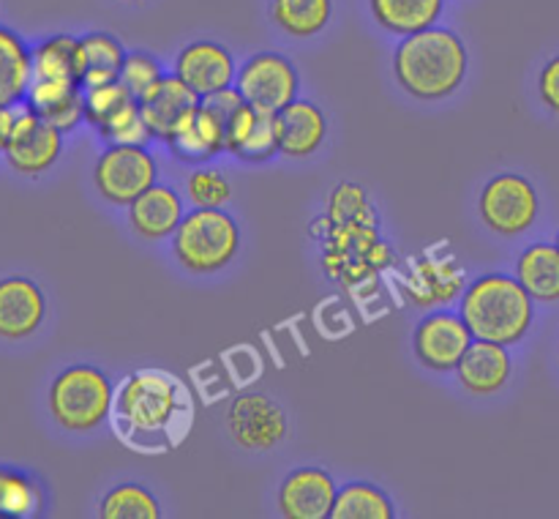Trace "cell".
<instances>
[{"label":"cell","instance_id":"obj_11","mask_svg":"<svg viewBox=\"0 0 559 519\" xmlns=\"http://www.w3.org/2000/svg\"><path fill=\"white\" fill-rule=\"evenodd\" d=\"M60 151H63V131L47 123L31 107L20 109L9 145H5V158L11 167L27 175H38L58 162Z\"/></svg>","mask_w":559,"mask_h":519},{"label":"cell","instance_id":"obj_1","mask_svg":"<svg viewBox=\"0 0 559 519\" xmlns=\"http://www.w3.org/2000/svg\"><path fill=\"white\" fill-rule=\"evenodd\" d=\"M393 71L399 85L415 98H445L467 74V49L456 33L431 25L404 36L396 47Z\"/></svg>","mask_w":559,"mask_h":519},{"label":"cell","instance_id":"obj_12","mask_svg":"<svg viewBox=\"0 0 559 519\" xmlns=\"http://www.w3.org/2000/svg\"><path fill=\"white\" fill-rule=\"evenodd\" d=\"M473 331L462 315L453 311H435L426 317L415 331V355L420 364L435 371L456 369L462 355L473 344Z\"/></svg>","mask_w":559,"mask_h":519},{"label":"cell","instance_id":"obj_4","mask_svg":"<svg viewBox=\"0 0 559 519\" xmlns=\"http://www.w3.org/2000/svg\"><path fill=\"white\" fill-rule=\"evenodd\" d=\"M374 224L377 222H366V219L331 224L328 219V233L322 238L325 244L322 266H325L328 276L342 284H355L393 266L396 255L391 246L377 238Z\"/></svg>","mask_w":559,"mask_h":519},{"label":"cell","instance_id":"obj_24","mask_svg":"<svg viewBox=\"0 0 559 519\" xmlns=\"http://www.w3.org/2000/svg\"><path fill=\"white\" fill-rule=\"evenodd\" d=\"M516 276L535 300H559V246H527L519 257Z\"/></svg>","mask_w":559,"mask_h":519},{"label":"cell","instance_id":"obj_35","mask_svg":"<svg viewBox=\"0 0 559 519\" xmlns=\"http://www.w3.org/2000/svg\"><path fill=\"white\" fill-rule=\"evenodd\" d=\"M167 142L180 162L200 164V162H207L211 156H216L213 145L205 140V134L200 131V126H197V113L189 115V118H186L183 123L173 131V137H169Z\"/></svg>","mask_w":559,"mask_h":519},{"label":"cell","instance_id":"obj_32","mask_svg":"<svg viewBox=\"0 0 559 519\" xmlns=\"http://www.w3.org/2000/svg\"><path fill=\"white\" fill-rule=\"evenodd\" d=\"M328 219L331 224L355 222V219H366V222H377L374 208H371L369 197H366L364 186L358 184H338L331 194V205H328Z\"/></svg>","mask_w":559,"mask_h":519},{"label":"cell","instance_id":"obj_18","mask_svg":"<svg viewBox=\"0 0 559 519\" xmlns=\"http://www.w3.org/2000/svg\"><path fill=\"white\" fill-rule=\"evenodd\" d=\"M27 107L55 129L69 131L85 118V93L76 80H33Z\"/></svg>","mask_w":559,"mask_h":519},{"label":"cell","instance_id":"obj_29","mask_svg":"<svg viewBox=\"0 0 559 519\" xmlns=\"http://www.w3.org/2000/svg\"><path fill=\"white\" fill-rule=\"evenodd\" d=\"M41 508V492L36 481L16 470L0 468V517H33Z\"/></svg>","mask_w":559,"mask_h":519},{"label":"cell","instance_id":"obj_5","mask_svg":"<svg viewBox=\"0 0 559 519\" xmlns=\"http://www.w3.org/2000/svg\"><path fill=\"white\" fill-rule=\"evenodd\" d=\"M49 410L66 429L85 432L107 421L112 410V382L96 366H71L49 388Z\"/></svg>","mask_w":559,"mask_h":519},{"label":"cell","instance_id":"obj_30","mask_svg":"<svg viewBox=\"0 0 559 519\" xmlns=\"http://www.w3.org/2000/svg\"><path fill=\"white\" fill-rule=\"evenodd\" d=\"M158 514L156 497L136 484L115 486L102 503L104 519H158Z\"/></svg>","mask_w":559,"mask_h":519},{"label":"cell","instance_id":"obj_28","mask_svg":"<svg viewBox=\"0 0 559 519\" xmlns=\"http://www.w3.org/2000/svg\"><path fill=\"white\" fill-rule=\"evenodd\" d=\"M273 20L293 36H314L331 20V0H273Z\"/></svg>","mask_w":559,"mask_h":519},{"label":"cell","instance_id":"obj_15","mask_svg":"<svg viewBox=\"0 0 559 519\" xmlns=\"http://www.w3.org/2000/svg\"><path fill=\"white\" fill-rule=\"evenodd\" d=\"M175 74L186 82L200 96L229 87L235 76V60L222 44L216 42H194L183 47L175 63Z\"/></svg>","mask_w":559,"mask_h":519},{"label":"cell","instance_id":"obj_8","mask_svg":"<svg viewBox=\"0 0 559 519\" xmlns=\"http://www.w3.org/2000/svg\"><path fill=\"white\" fill-rule=\"evenodd\" d=\"M480 216L495 233L519 235L538 219V194L522 175H497L480 191Z\"/></svg>","mask_w":559,"mask_h":519},{"label":"cell","instance_id":"obj_31","mask_svg":"<svg viewBox=\"0 0 559 519\" xmlns=\"http://www.w3.org/2000/svg\"><path fill=\"white\" fill-rule=\"evenodd\" d=\"M131 102H136V96L120 80L107 82V85L85 87V118L102 129L120 109L129 107Z\"/></svg>","mask_w":559,"mask_h":519},{"label":"cell","instance_id":"obj_2","mask_svg":"<svg viewBox=\"0 0 559 519\" xmlns=\"http://www.w3.org/2000/svg\"><path fill=\"white\" fill-rule=\"evenodd\" d=\"M475 339L513 344L533 326V295L519 279L489 273L464 290L462 311Z\"/></svg>","mask_w":559,"mask_h":519},{"label":"cell","instance_id":"obj_6","mask_svg":"<svg viewBox=\"0 0 559 519\" xmlns=\"http://www.w3.org/2000/svg\"><path fill=\"white\" fill-rule=\"evenodd\" d=\"M178 382L164 371H136L123 382L118 413L134 432H162L178 413Z\"/></svg>","mask_w":559,"mask_h":519},{"label":"cell","instance_id":"obj_34","mask_svg":"<svg viewBox=\"0 0 559 519\" xmlns=\"http://www.w3.org/2000/svg\"><path fill=\"white\" fill-rule=\"evenodd\" d=\"M189 197L197 208H222L233 197V186L218 169H197L189 178Z\"/></svg>","mask_w":559,"mask_h":519},{"label":"cell","instance_id":"obj_22","mask_svg":"<svg viewBox=\"0 0 559 519\" xmlns=\"http://www.w3.org/2000/svg\"><path fill=\"white\" fill-rule=\"evenodd\" d=\"M126 63V49L109 33H91L80 38V82L82 87L107 85L120 80Z\"/></svg>","mask_w":559,"mask_h":519},{"label":"cell","instance_id":"obj_20","mask_svg":"<svg viewBox=\"0 0 559 519\" xmlns=\"http://www.w3.org/2000/svg\"><path fill=\"white\" fill-rule=\"evenodd\" d=\"M129 219L131 227L147 240L167 238L178 229V224L183 222V202L175 194L169 186H156L142 191L134 202L129 205Z\"/></svg>","mask_w":559,"mask_h":519},{"label":"cell","instance_id":"obj_23","mask_svg":"<svg viewBox=\"0 0 559 519\" xmlns=\"http://www.w3.org/2000/svg\"><path fill=\"white\" fill-rule=\"evenodd\" d=\"M33 80V55L16 33L0 27V107H14Z\"/></svg>","mask_w":559,"mask_h":519},{"label":"cell","instance_id":"obj_14","mask_svg":"<svg viewBox=\"0 0 559 519\" xmlns=\"http://www.w3.org/2000/svg\"><path fill=\"white\" fill-rule=\"evenodd\" d=\"M336 484L320 468H300L284 479L278 508L287 519H325L336 503Z\"/></svg>","mask_w":559,"mask_h":519},{"label":"cell","instance_id":"obj_21","mask_svg":"<svg viewBox=\"0 0 559 519\" xmlns=\"http://www.w3.org/2000/svg\"><path fill=\"white\" fill-rule=\"evenodd\" d=\"M464 290V271L456 260L445 257H424L415 262V268L407 276V295L418 306L448 304Z\"/></svg>","mask_w":559,"mask_h":519},{"label":"cell","instance_id":"obj_38","mask_svg":"<svg viewBox=\"0 0 559 519\" xmlns=\"http://www.w3.org/2000/svg\"><path fill=\"white\" fill-rule=\"evenodd\" d=\"M257 113H260V109L249 102H243L238 109H235L233 118H229L227 123V134H224V148H227V151L238 153L240 148L246 145V140H249L251 131H254Z\"/></svg>","mask_w":559,"mask_h":519},{"label":"cell","instance_id":"obj_41","mask_svg":"<svg viewBox=\"0 0 559 519\" xmlns=\"http://www.w3.org/2000/svg\"><path fill=\"white\" fill-rule=\"evenodd\" d=\"M557 246H559V235H557Z\"/></svg>","mask_w":559,"mask_h":519},{"label":"cell","instance_id":"obj_7","mask_svg":"<svg viewBox=\"0 0 559 519\" xmlns=\"http://www.w3.org/2000/svg\"><path fill=\"white\" fill-rule=\"evenodd\" d=\"M156 184V158L142 145H112L96 164V186L115 205H131Z\"/></svg>","mask_w":559,"mask_h":519},{"label":"cell","instance_id":"obj_3","mask_svg":"<svg viewBox=\"0 0 559 519\" xmlns=\"http://www.w3.org/2000/svg\"><path fill=\"white\" fill-rule=\"evenodd\" d=\"M175 257L191 273H213L238 257L240 229L222 208H197L175 229Z\"/></svg>","mask_w":559,"mask_h":519},{"label":"cell","instance_id":"obj_33","mask_svg":"<svg viewBox=\"0 0 559 519\" xmlns=\"http://www.w3.org/2000/svg\"><path fill=\"white\" fill-rule=\"evenodd\" d=\"M102 134L112 145H145L151 140V131L140 113V102H131L129 107L120 109L109 123L102 126Z\"/></svg>","mask_w":559,"mask_h":519},{"label":"cell","instance_id":"obj_37","mask_svg":"<svg viewBox=\"0 0 559 519\" xmlns=\"http://www.w3.org/2000/svg\"><path fill=\"white\" fill-rule=\"evenodd\" d=\"M162 76H164L162 66H158L156 58H151V55H145V52L126 55L123 71H120V82H123V85L129 87L136 98H140L147 87L156 85Z\"/></svg>","mask_w":559,"mask_h":519},{"label":"cell","instance_id":"obj_13","mask_svg":"<svg viewBox=\"0 0 559 519\" xmlns=\"http://www.w3.org/2000/svg\"><path fill=\"white\" fill-rule=\"evenodd\" d=\"M140 113L145 118L147 131L156 140H169L173 131L183 123L189 115H194L200 109L202 96L191 91L178 74L162 76L156 85L147 87L140 98Z\"/></svg>","mask_w":559,"mask_h":519},{"label":"cell","instance_id":"obj_26","mask_svg":"<svg viewBox=\"0 0 559 519\" xmlns=\"http://www.w3.org/2000/svg\"><path fill=\"white\" fill-rule=\"evenodd\" d=\"M33 80L80 82V38L52 36L38 44L33 49Z\"/></svg>","mask_w":559,"mask_h":519},{"label":"cell","instance_id":"obj_17","mask_svg":"<svg viewBox=\"0 0 559 519\" xmlns=\"http://www.w3.org/2000/svg\"><path fill=\"white\" fill-rule=\"evenodd\" d=\"M44 295L31 279H3L0 282V337L22 339L31 337L44 320Z\"/></svg>","mask_w":559,"mask_h":519},{"label":"cell","instance_id":"obj_25","mask_svg":"<svg viewBox=\"0 0 559 519\" xmlns=\"http://www.w3.org/2000/svg\"><path fill=\"white\" fill-rule=\"evenodd\" d=\"M371 14L385 31L409 36L440 20L442 0H371Z\"/></svg>","mask_w":559,"mask_h":519},{"label":"cell","instance_id":"obj_9","mask_svg":"<svg viewBox=\"0 0 559 519\" xmlns=\"http://www.w3.org/2000/svg\"><path fill=\"white\" fill-rule=\"evenodd\" d=\"M238 91L257 109L278 113L298 98V71L284 55L260 52L238 71Z\"/></svg>","mask_w":559,"mask_h":519},{"label":"cell","instance_id":"obj_40","mask_svg":"<svg viewBox=\"0 0 559 519\" xmlns=\"http://www.w3.org/2000/svg\"><path fill=\"white\" fill-rule=\"evenodd\" d=\"M16 109L11 107H0V151H5V145H9V137H11V129H14L16 123Z\"/></svg>","mask_w":559,"mask_h":519},{"label":"cell","instance_id":"obj_19","mask_svg":"<svg viewBox=\"0 0 559 519\" xmlns=\"http://www.w3.org/2000/svg\"><path fill=\"white\" fill-rule=\"evenodd\" d=\"M459 380L467 391L486 397V393H497L511 377V355L506 353V344L486 342V339H475L462 355L456 366Z\"/></svg>","mask_w":559,"mask_h":519},{"label":"cell","instance_id":"obj_39","mask_svg":"<svg viewBox=\"0 0 559 519\" xmlns=\"http://www.w3.org/2000/svg\"><path fill=\"white\" fill-rule=\"evenodd\" d=\"M540 98L546 102V107L559 113V58L549 60L546 69L540 71Z\"/></svg>","mask_w":559,"mask_h":519},{"label":"cell","instance_id":"obj_27","mask_svg":"<svg viewBox=\"0 0 559 519\" xmlns=\"http://www.w3.org/2000/svg\"><path fill=\"white\" fill-rule=\"evenodd\" d=\"M331 519H393V503L374 484H349L338 489Z\"/></svg>","mask_w":559,"mask_h":519},{"label":"cell","instance_id":"obj_10","mask_svg":"<svg viewBox=\"0 0 559 519\" xmlns=\"http://www.w3.org/2000/svg\"><path fill=\"white\" fill-rule=\"evenodd\" d=\"M229 435L238 446L267 451L287 437V415L265 393H246L229 404Z\"/></svg>","mask_w":559,"mask_h":519},{"label":"cell","instance_id":"obj_36","mask_svg":"<svg viewBox=\"0 0 559 519\" xmlns=\"http://www.w3.org/2000/svg\"><path fill=\"white\" fill-rule=\"evenodd\" d=\"M273 153H278L276 113H271V109H260V113H257L254 131H251L246 145L238 151V156L246 158V162H265V158H271Z\"/></svg>","mask_w":559,"mask_h":519},{"label":"cell","instance_id":"obj_16","mask_svg":"<svg viewBox=\"0 0 559 519\" xmlns=\"http://www.w3.org/2000/svg\"><path fill=\"white\" fill-rule=\"evenodd\" d=\"M328 134V120L317 104L311 102H289L287 107L276 113V140L278 153L289 158H306L320 151Z\"/></svg>","mask_w":559,"mask_h":519}]
</instances>
